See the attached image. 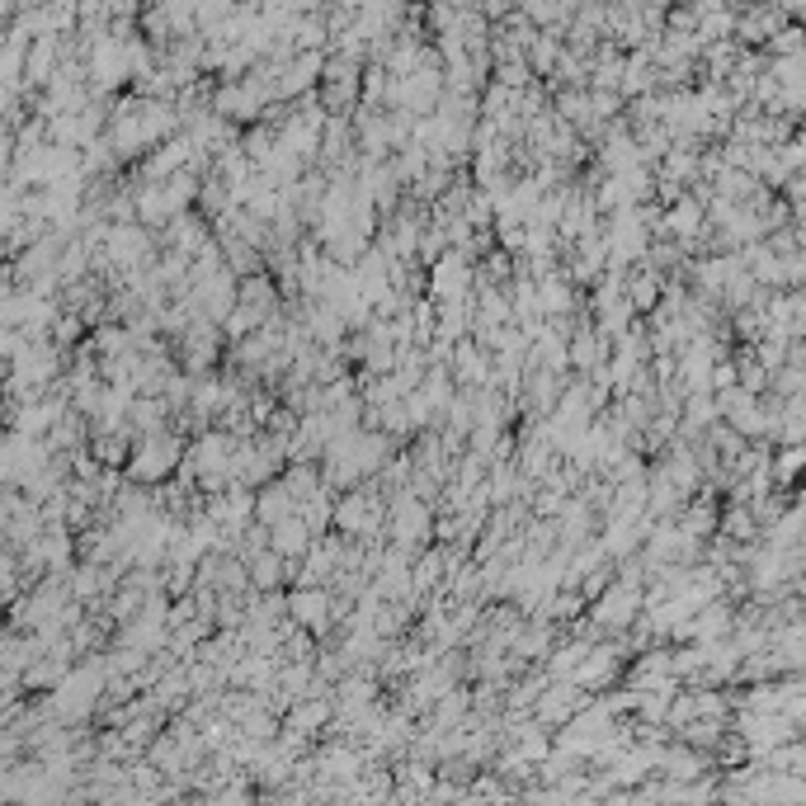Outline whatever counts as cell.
I'll list each match as a JSON object with an SVG mask.
<instances>
[{
    "mask_svg": "<svg viewBox=\"0 0 806 806\" xmlns=\"http://www.w3.org/2000/svg\"><path fill=\"white\" fill-rule=\"evenodd\" d=\"M388 500H392V496H388V490H382L373 477H368L363 486H354V490H340V500H336V533L359 538V542H373L378 529H382V523H388V515H392Z\"/></svg>",
    "mask_w": 806,
    "mask_h": 806,
    "instance_id": "obj_1",
    "label": "cell"
},
{
    "mask_svg": "<svg viewBox=\"0 0 806 806\" xmlns=\"http://www.w3.org/2000/svg\"><path fill=\"white\" fill-rule=\"evenodd\" d=\"M180 463H184V448L174 439L170 429H151L137 439L132 458H128V477L137 486H166L170 477H180Z\"/></svg>",
    "mask_w": 806,
    "mask_h": 806,
    "instance_id": "obj_2",
    "label": "cell"
},
{
    "mask_svg": "<svg viewBox=\"0 0 806 806\" xmlns=\"http://www.w3.org/2000/svg\"><path fill=\"white\" fill-rule=\"evenodd\" d=\"M471 255H463L458 245H453V251H444L439 259H434V269H429V297L434 303H463V297L477 288L471 284Z\"/></svg>",
    "mask_w": 806,
    "mask_h": 806,
    "instance_id": "obj_3",
    "label": "cell"
},
{
    "mask_svg": "<svg viewBox=\"0 0 806 806\" xmlns=\"http://www.w3.org/2000/svg\"><path fill=\"white\" fill-rule=\"evenodd\" d=\"M288 618L311 627L321 641L330 637V623H336V594H330L326 585H297L288 594Z\"/></svg>",
    "mask_w": 806,
    "mask_h": 806,
    "instance_id": "obj_4",
    "label": "cell"
},
{
    "mask_svg": "<svg viewBox=\"0 0 806 806\" xmlns=\"http://www.w3.org/2000/svg\"><path fill=\"white\" fill-rule=\"evenodd\" d=\"M288 515H297V496H293V486L284 481V477H274L269 486H259V496H255V519L259 523H284Z\"/></svg>",
    "mask_w": 806,
    "mask_h": 806,
    "instance_id": "obj_5",
    "label": "cell"
},
{
    "mask_svg": "<svg viewBox=\"0 0 806 806\" xmlns=\"http://www.w3.org/2000/svg\"><path fill=\"white\" fill-rule=\"evenodd\" d=\"M311 533H317V529H311L307 515L297 510V515H288L284 523H274V552H284L288 562H303V556L311 552V542H317Z\"/></svg>",
    "mask_w": 806,
    "mask_h": 806,
    "instance_id": "obj_6",
    "label": "cell"
},
{
    "mask_svg": "<svg viewBox=\"0 0 806 806\" xmlns=\"http://www.w3.org/2000/svg\"><path fill=\"white\" fill-rule=\"evenodd\" d=\"M538 303H542L548 317H571V274H562V269L542 274L538 278Z\"/></svg>",
    "mask_w": 806,
    "mask_h": 806,
    "instance_id": "obj_7",
    "label": "cell"
},
{
    "mask_svg": "<svg viewBox=\"0 0 806 806\" xmlns=\"http://www.w3.org/2000/svg\"><path fill=\"white\" fill-rule=\"evenodd\" d=\"M627 297H633V307H651L656 303V274H633V284H627Z\"/></svg>",
    "mask_w": 806,
    "mask_h": 806,
    "instance_id": "obj_8",
    "label": "cell"
},
{
    "mask_svg": "<svg viewBox=\"0 0 806 806\" xmlns=\"http://www.w3.org/2000/svg\"><path fill=\"white\" fill-rule=\"evenodd\" d=\"M670 226H675V232H679V236H689V232H693V226H698V208H693V203H679V208H675V213H670Z\"/></svg>",
    "mask_w": 806,
    "mask_h": 806,
    "instance_id": "obj_9",
    "label": "cell"
}]
</instances>
